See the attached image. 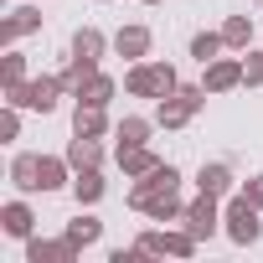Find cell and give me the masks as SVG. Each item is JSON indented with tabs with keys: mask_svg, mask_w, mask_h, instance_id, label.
<instances>
[{
	"mask_svg": "<svg viewBox=\"0 0 263 263\" xmlns=\"http://www.w3.org/2000/svg\"><path fill=\"white\" fill-rule=\"evenodd\" d=\"M124 88L135 93V98H171L181 83H176V67L171 62H140L135 72L124 78Z\"/></svg>",
	"mask_w": 263,
	"mask_h": 263,
	"instance_id": "6da1fadb",
	"label": "cell"
},
{
	"mask_svg": "<svg viewBox=\"0 0 263 263\" xmlns=\"http://www.w3.org/2000/svg\"><path fill=\"white\" fill-rule=\"evenodd\" d=\"M222 232L237 242V248H248V242H258L263 237V222H258V206L248 201V196H227V206H222Z\"/></svg>",
	"mask_w": 263,
	"mask_h": 263,
	"instance_id": "7a4b0ae2",
	"label": "cell"
},
{
	"mask_svg": "<svg viewBox=\"0 0 263 263\" xmlns=\"http://www.w3.org/2000/svg\"><path fill=\"white\" fill-rule=\"evenodd\" d=\"M181 222H186V232H191L196 242L217 237V227H222V206H217V196H206V191H201V196L186 206V217H181Z\"/></svg>",
	"mask_w": 263,
	"mask_h": 263,
	"instance_id": "3957f363",
	"label": "cell"
},
{
	"mask_svg": "<svg viewBox=\"0 0 263 263\" xmlns=\"http://www.w3.org/2000/svg\"><path fill=\"white\" fill-rule=\"evenodd\" d=\"M62 88H67L62 78H42V83H31V88H11V98H16V103H26V108H42V114H52Z\"/></svg>",
	"mask_w": 263,
	"mask_h": 263,
	"instance_id": "277c9868",
	"label": "cell"
},
{
	"mask_svg": "<svg viewBox=\"0 0 263 263\" xmlns=\"http://www.w3.org/2000/svg\"><path fill=\"white\" fill-rule=\"evenodd\" d=\"M237 83H242V62H237V57H217V62H206V78H201L206 93H227V88H237Z\"/></svg>",
	"mask_w": 263,
	"mask_h": 263,
	"instance_id": "5b68a950",
	"label": "cell"
},
{
	"mask_svg": "<svg viewBox=\"0 0 263 263\" xmlns=\"http://www.w3.org/2000/svg\"><path fill=\"white\" fill-rule=\"evenodd\" d=\"M140 248L145 253H176V258H186V253H196V237L191 232H145Z\"/></svg>",
	"mask_w": 263,
	"mask_h": 263,
	"instance_id": "8992f818",
	"label": "cell"
},
{
	"mask_svg": "<svg viewBox=\"0 0 263 263\" xmlns=\"http://www.w3.org/2000/svg\"><path fill=\"white\" fill-rule=\"evenodd\" d=\"M196 191H206V196H227L232 191V165H222V160H212V165H201L196 171Z\"/></svg>",
	"mask_w": 263,
	"mask_h": 263,
	"instance_id": "52a82bcc",
	"label": "cell"
},
{
	"mask_svg": "<svg viewBox=\"0 0 263 263\" xmlns=\"http://www.w3.org/2000/svg\"><path fill=\"white\" fill-rule=\"evenodd\" d=\"M72 135H83V140H98V135H108L103 103H78V114H72Z\"/></svg>",
	"mask_w": 263,
	"mask_h": 263,
	"instance_id": "ba28073f",
	"label": "cell"
},
{
	"mask_svg": "<svg viewBox=\"0 0 263 263\" xmlns=\"http://www.w3.org/2000/svg\"><path fill=\"white\" fill-rule=\"evenodd\" d=\"M119 165H124V176H150L160 160H155L145 145H119Z\"/></svg>",
	"mask_w": 263,
	"mask_h": 263,
	"instance_id": "9c48e42d",
	"label": "cell"
},
{
	"mask_svg": "<svg viewBox=\"0 0 263 263\" xmlns=\"http://www.w3.org/2000/svg\"><path fill=\"white\" fill-rule=\"evenodd\" d=\"M114 52H119V57H145V52H150V31H145V26H124V31L114 36Z\"/></svg>",
	"mask_w": 263,
	"mask_h": 263,
	"instance_id": "30bf717a",
	"label": "cell"
},
{
	"mask_svg": "<svg viewBox=\"0 0 263 263\" xmlns=\"http://www.w3.org/2000/svg\"><path fill=\"white\" fill-rule=\"evenodd\" d=\"M72 196H78V206H93V201L103 196V181H98V165H88V171H78V176H72Z\"/></svg>",
	"mask_w": 263,
	"mask_h": 263,
	"instance_id": "8fae6325",
	"label": "cell"
},
{
	"mask_svg": "<svg viewBox=\"0 0 263 263\" xmlns=\"http://www.w3.org/2000/svg\"><path fill=\"white\" fill-rule=\"evenodd\" d=\"M222 47H227V42H222V31H196V36H191V57H196L201 67H206V62H217V52H222Z\"/></svg>",
	"mask_w": 263,
	"mask_h": 263,
	"instance_id": "7c38bea8",
	"label": "cell"
},
{
	"mask_svg": "<svg viewBox=\"0 0 263 263\" xmlns=\"http://www.w3.org/2000/svg\"><path fill=\"white\" fill-rule=\"evenodd\" d=\"M98 237H103V222H98V217L67 222V242H72V248H88V242H98Z\"/></svg>",
	"mask_w": 263,
	"mask_h": 263,
	"instance_id": "4fadbf2b",
	"label": "cell"
},
{
	"mask_svg": "<svg viewBox=\"0 0 263 263\" xmlns=\"http://www.w3.org/2000/svg\"><path fill=\"white\" fill-rule=\"evenodd\" d=\"M0 227H6L11 237H31V212H26L21 201H11L6 212H0Z\"/></svg>",
	"mask_w": 263,
	"mask_h": 263,
	"instance_id": "5bb4252c",
	"label": "cell"
},
{
	"mask_svg": "<svg viewBox=\"0 0 263 263\" xmlns=\"http://www.w3.org/2000/svg\"><path fill=\"white\" fill-rule=\"evenodd\" d=\"M67 160H72L78 171H88V165H98V160H103V150H98V140H83V135H72V150H67Z\"/></svg>",
	"mask_w": 263,
	"mask_h": 263,
	"instance_id": "9a60e30c",
	"label": "cell"
},
{
	"mask_svg": "<svg viewBox=\"0 0 263 263\" xmlns=\"http://www.w3.org/2000/svg\"><path fill=\"white\" fill-rule=\"evenodd\" d=\"M36 165H42V155H16L11 176H16V186H21V191H42V181H36Z\"/></svg>",
	"mask_w": 263,
	"mask_h": 263,
	"instance_id": "2e32d148",
	"label": "cell"
},
{
	"mask_svg": "<svg viewBox=\"0 0 263 263\" xmlns=\"http://www.w3.org/2000/svg\"><path fill=\"white\" fill-rule=\"evenodd\" d=\"M67 165H72V160H52V155H42V165H36V181H42V191H57V186L67 181Z\"/></svg>",
	"mask_w": 263,
	"mask_h": 263,
	"instance_id": "e0dca14e",
	"label": "cell"
},
{
	"mask_svg": "<svg viewBox=\"0 0 263 263\" xmlns=\"http://www.w3.org/2000/svg\"><path fill=\"white\" fill-rule=\"evenodd\" d=\"M72 253H78V248H72L67 237H62V242H31V248H26V258H31V263H47V258H62V263H67Z\"/></svg>",
	"mask_w": 263,
	"mask_h": 263,
	"instance_id": "ac0fdd59",
	"label": "cell"
},
{
	"mask_svg": "<svg viewBox=\"0 0 263 263\" xmlns=\"http://www.w3.org/2000/svg\"><path fill=\"white\" fill-rule=\"evenodd\" d=\"M72 57H93V62H98V57H103V31H93V26L78 31V36H72Z\"/></svg>",
	"mask_w": 263,
	"mask_h": 263,
	"instance_id": "d6986e66",
	"label": "cell"
},
{
	"mask_svg": "<svg viewBox=\"0 0 263 263\" xmlns=\"http://www.w3.org/2000/svg\"><path fill=\"white\" fill-rule=\"evenodd\" d=\"M222 42H227V47H248V42H253V21H248V16H232V21L222 26Z\"/></svg>",
	"mask_w": 263,
	"mask_h": 263,
	"instance_id": "ffe728a7",
	"label": "cell"
},
{
	"mask_svg": "<svg viewBox=\"0 0 263 263\" xmlns=\"http://www.w3.org/2000/svg\"><path fill=\"white\" fill-rule=\"evenodd\" d=\"M150 140V119H124L119 124V145H145Z\"/></svg>",
	"mask_w": 263,
	"mask_h": 263,
	"instance_id": "44dd1931",
	"label": "cell"
},
{
	"mask_svg": "<svg viewBox=\"0 0 263 263\" xmlns=\"http://www.w3.org/2000/svg\"><path fill=\"white\" fill-rule=\"evenodd\" d=\"M108 98H114V83H108L103 72H98V78H93V83L78 93V103H108Z\"/></svg>",
	"mask_w": 263,
	"mask_h": 263,
	"instance_id": "7402d4cb",
	"label": "cell"
},
{
	"mask_svg": "<svg viewBox=\"0 0 263 263\" xmlns=\"http://www.w3.org/2000/svg\"><path fill=\"white\" fill-rule=\"evenodd\" d=\"M21 31H36V11H31V6H21V11H16V21L6 26V36H21Z\"/></svg>",
	"mask_w": 263,
	"mask_h": 263,
	"instance_id": "603a6c76",
	"label": "cell"
},
{
	"mask_svg": "<svg viewBox=\"0 0 263 263\" xmlns=\"http://www.w3.org/2000/svg\"><path fill=\"white\" fill-rule=\"evenodd\" d=\"M242 83H263V52H248V62H242Z\"/></svg>",
	"mask_w": 263,
	"mask_h": 263,
	"instance_id": "cb8c5ba5",
	"label": "cell"
},
{
	"mask_svg": "<svg viewBox=\"0 0 263 263\" xmlns=\"http://www.w3.org/2000/svg\"><path fill=\"white\" fill-rule=\"evenodd\" d=\"M242 196H248V201H253V206H258V212H263V176H253V181H248V186H242Z\"/></svg>",
	"mask_w": 263,
	"mask_h": 263,
	"instance_id": "d4e9b609",
	"label": "cell"
},
{
	"mask_svg": "<svg viewBox=\"0 0 263 263\" xmlns=\"http://www.w3.org/2000/svg\"><path fill=\"white\" fill-rule=\"evenodd\" d=\"M16 129H21V119H16V114H6V119H0V135H6V140H16Z\"/></svg>",
	"mask_w": 263,
	"mask_h": 263,
	"instance_id": "484cf974",
	"label": "cell"
},
{
	"mask_svg": "<svg viewBox=\"0 0 263 263\" xmlns=\"http://www.w3.org/2000/svg\"><path fill=\"white\" fill-rule=\"evenodd\" d=\"M145 6H160V0H145Z\"/></svg>",
	"mask_w": 263,
	"mask_h": 263,
	"instance_id": "4316f807",
	"label": "cell"
}]
</instances>
